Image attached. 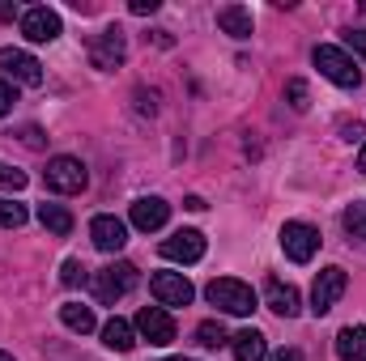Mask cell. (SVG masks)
I'll use <instances>...</instances> for the list:
<instances>
[{
	"mask_svg": "<svg viewBox=\"0 0 366 361\" xmlns=\"http://www.w3.org/2000/svg\"><path fill=\"white\" fill-rule=\"evenodd\" d=\"M60 280H64V285H81V280H86V268H81L77 260H64V268H60Z\"/></svg>",
	"mask_w": 366,
	"mask_h": 361,
	"instance_id": "27",
	"label": "cell"
},
{
	"mask_svg": "<svg viewBox=\"0 0 366 361\" xmlns=\"http://www.w3.org/2000/svg\"><path fill=\"white\" fill-rule=\"evenodd\" d=\"M230 349H234L239 361H264L269 357V345H264V336L256 327H243L239 336H230Z\"/></svg>",
	"mask_w": 366,
	"mask_h": 361,
	"instance_id": "17",
	"label": "cell"
},
{
	"mask_svg": "<svg viewBox=\"0 0 366 361\" xmlns=\"http://www.w3.org/2000/svg\"><path fill=\"white\" fill-rule=\"evenodd\" d=\"M60 30H64V26H60V13L47 9V4H34V9L21 13V34H26L30 43H56Z\"/></svg>",
	"mask_w": 366,
	"mask_h": 361,
	"instance_id": "8",
	"label": "cell"
},
{
	"mask_svg": "<svg viewBox=\"0 0 366 361\" xmlns=\"http://www.w3.org/2000/svg\"><path fill=\"white\" fill-rule=\"evenodd\" d=\"M102 345L115 349V353H128L137 345V327L128 319H111V323H102Z\"/></svg>",
	"mask_w": 366,
	"mask_h": 361,
	"instance_id": "18",
	"label": "cell"
},
{
	"mask_svg": "<svg viewBox=\"0 0 366 361\" xmlns=\"http://www.w3.org/2000/svg\"><path fill=\"white\" fill-rule=\"evenodd\" d=\"M149 289H154V298H158L162 310H167V306H187V302L196 298V289H192V280H187L183 272H154Z\"/></svg>",
	"mask_w": 366,
	"mask_h": 361,
	"instance_id": "10",
	"label": "cell"
},
{
	"mask_svg": "<svg viewBox=\"0 0 366 361\" xmlns=\"http://www.w3.org/2000/svg\"><path fill=\"white\" fill-rule=\"evenodd\" d=\"M345 43H350V47L366 60V30H350V34H345Z\"/></svg>",
	"mask_w": 366,
	"mask_h": 361,
	"instance_id": "30",
	"label": "cell"
},
{
	"mask_svg": "<svg viewBox=\"0 0 366 361\" xmlns=\"http://www.w3.org/2000/svg\"><path fill=\"white\" fill-rule=\"evenodd\" d=\"M60 319H64V327L77 332V336H90L94 332V310L81 306V302H64V306H60Z\"/></svg>",
	"mask_w": 366,
	"mask_h": 361,
	"instance_id": "20",
	"label": "cell"
},
{
	"mask_svg": "<svg viewBox=\"0 0 366 361\" xmlns=\"http://www.w3.org/2000/svg\"><path fill=\"white\" fill-rule=\"evenodd\" d=\"M0 73L21 86H43V64L21 47H0Z\"/></svg>",
	"mask_w": 366,
	"mask_h": 361,
	"instance_id": "9",
	"label": "cell"
},
{
	"mask_svg": "<svg viewBox=\"0 0 366 361\" xmlns=\"http://www.w3.org/2000/svg\"><path fill=\"white\" fill-rule=\"evenodd\" d=\"M128 56V34L119 26H107L102 34H90V64L102 73H115Z\"/></svg>",
	"mask_w": 366,
	"mask_h": 361,
	"instance_id": "5",
	"label": "cell"
},
{
	"mask_svg": "<svg viewBox=\"0 0 366 361\" xmlns=\"http://www.w3.org/2000/svg\"><path fill=\"white\" fill-rule=\"evenodd\" d=\"M128 9H132L137 17H145V13H154V9H158V0H132Z\"/></svg>",
	"mask_w": 366,
	"mask_h": 361,
	"instance_id": "32",
	"label": "cell"
},
{
	"mask_svg": "<svg viewBox=\"0 0 366 361\" xmlns=\"http://www.w3.org/2000/svg\"><path fill=\"white\" fill-rule=\"evenodd\" d=\"M337 357L341 361H366V327H341V332H337Z\"/></svg>",
	"mask_w": 366,
	"mask_h": 361,
	"instance_id": "19",
	"label": "cell"
},
{
	"mask_svg": "<svg viewBox=\"0 0 366 361\" xmlns=\"http://www.w3.org/2000/svg\"><path fill=\"white\" fill-rule=\"evenodd\" d=\"M26 217H30V213H26V204H17V200H4V195H0V225H4V230H21V225H26Z\"/></svg>",
	"mask_w": 366,
	"mask_h": 361,
	"instance_id": "24",
	"label": "cell"
},
{
	"mask_svg": "<svg viewBox=\"0 0 366 361\" xmlns=\"http://www.w3.org/2000/svg\"><path fill=\"white\" fill-rule=\"evenodd\" d=\"M204 298H209L217 310H226V315H252V310H256V293H252V285H243V280H234V276H217V280H209Z\"/></svg>",
	"mask_w": 366,
	"mask_h": 361,
	"instance_id": "2",
	"label": "cell"
},
{
	"mask_svg": "<svg viewBox=\"0 0 366 361\" xmlns=\"http://www.w3.org/2000/svg\"><path fill=\"white\" fill-rule=\"evenodd\" d=\"M167 217H171V204H167L162 195H141V200L132 204V225H137V230H145V234L162 230V225H167Z\"/></svg>",
	"mask_w": 366,
	"mask_h": 361,
	"instance_id": "14",
	"label": "cell"
},
{
	"mask_svg": "<svg viewBox=\"0 0 366 361\" xmlns=\"http://www.w3.org/2000/svg\"><path fill=\"white\" fill-rule=\"evenodd\" d=\"M0 361H13V357H9V353H0Z\"/></svg>",
	"mask_w": 366,
	"mask_h": 361,
	"instance_id": "38",
	"label": "cell"
},
{
	"mask_svg": "<svg viewBox=\"0 0 366 361\" xmlns=\"http://www.w3.org/2000/svg\"><path fill=\"white\" fill-rule=\"evenodd\" d=\"M0 17H4V21H13V17H17V9H9V4H0Z\"/></svg>",
	"mask_w": 366,
	"mask_h": 361,
	"instance_id": "35",
	"label": "cell"
},
{
	"mask_svg": "<svg viewBox=\"0 0 366 361\" xmlns=\"http://www.w3.org/2000/svg\"><path fill=\"white\" fill-rule=\"evenodd\" d=\"M281 251L294 264H311V255L320 251V230L307 225V221H285L281 225Z\"/></svg>",
	"mask_w": 366,
	"mask_h": 361,
	"instance_id": "6",
	"label": "cell"
},
{
	"mask_svg": "<svg viewBox=\"0 0 366 361\" xmlns=\"http://www.w3.org/2000/svg\"><path fill=\"white\" fill-rule=\"evenodd\" d=\"M358 171L366 175V145H362V153H358Z\"/></svg>",
	"mask_w": 366,
	"mask_h": 361,
	"instance_id": "36",
	"label": "cell"
},
{
	"mask_svg": "<svg viewBox=\"0 0 366 361\" xmlns=\"http://www.w3.org/2000/svg\"><path fill=\"white\" fill-rule=\"evenodd\" d=\"M341 132H345V141H358L362 136V123L354 119V123H341Z\"/></svg>",
	"mask_w": 366,
	"mask_h": 361,
	"instance_id": "33",
	"label": "cell"
},
{
	"mask_svg": "<svg viewBox=\"0 0 366 361\" xmlns=\"http://www.w3.org/2000/svg\"><path fill=\"white\" fill-rule=\"evenodd\" d=\"M137 332H141L149 345H158V349H162V345H171V340H175V319H171L162 306H145V310L137 315Z\"/></svg>",
	"mask_w": 366,
	"mask_h": 361,
	"instance_id": "11",
	"label": "cell"
},
{
	"mask_svg": "<svg viewBox=\"0 0 366 361\" xmlns=\"http://www.w3.org/2000/svg\"><path fill=\"white\" fill-rule=\"evenodd\" d=\"M90 238L98 251H107V255H115L124 243H128V225L119 221V217H111V213H98L90 221Z\"/></svg>",
	"mask_w": 366,
	"mask_h": 361,
	"instance_id": "12",
	"label": "cell"
},
{
	"mask_svg": "<svg viewBox=\"0 0 366 361\" xmlns=\"http://www.w3.org/2000/svg\"><path fill=\"white\" fill-rule=\"evenodd\" d=\"M264 302H269V310H277L281 319H294V315L302 310L298 289H294V285H285V280H277V276L264 285Z\"/></svg>",
	"mask_w": 366,
	"mask_h": 361,
	"instance_id": "15",
	"label": "cell"
},
{
	"mask_svg": "<svg viewBox=\"0 0 366 361\" xmlns=\"http://www.w3.org/2000/svg\"><path fill=\"white\" fill-rule=\"evenodd\" d=\"M167 361H192V357H167Z\"/></svg>",
	"mask_w": 366,
	"mask_h": 361,
	"instance_id": "37",
	"label": "cell"
},
{
	"mask_svg": "<svg viewBox=\"0 0 366 361\" xmlns=\"http://www.w3.org/2000/svg\"><path fill=\"white\" fill-rule=\"evenodd\" d=\"M0 187H4V191H21V187H26V171L0 162Z\"/></svg>",
	"mask_w": 366,
	"mask_h": 361,
	"instance_id": "26",
	"label": "cell"
},
{
	"mask_svg": "<svg viewBox=\"0 0 366 361\" xmlns=\"http://www.w3.org/2000/svg\"><path fill=\"white\" fill-rule=\"evenodd\" d=\"M43 183H47V191H60V195H77V191H86V183H90V171H86V162L81 158H51L47 162V171H43Z\"/></svg>",
	"mask_w": 366,
	"mask_h": 361,
	"instance_id": "3",
	"label": "cell"
},
{
	"mask_svg": "<svg viewBox=\"0 0 366 361\" xmlns=\"http://www.w3.org/2000/svg\"><path fill=\"white\" fill-rule=\"evenodd\" d=\"M341 225H345V234H350V238H358V243H366V200H354V204L345 208Z\"/></svg>",
	"mask_w": 366,
	"mask_h": 361,
	"instance_id": "22",
	"label": "cell"
},
{
	"mask_svg": "<svg viewBox=\"0 0 366 361\" xmlns=\"http://www.w3.org/2000/svg\"><path fill=\"white\" fill-rule=\"evenodd\" d=\"M21 141H26L30 149H43V132H39V128H21Z\"/></svg>",
	"mask_w": 366,
	"mask_h": 361,
	"instance_id": "31",
	"label": "cell"
},
{
	"mask_svg": "<svg viewBox=\"0 0 366 361\" xmlns=\"http://www.w3.org/2000/svg\"><path fill=\"white\" fill-rule=\"evenodd\" d=\"M285 102H290V111H307V81H285Z\"/></svg>",
	"mask_w": 366,
	"mask_h": 361,
	"instance_id": "25",
	"label": "cell"
},
{
	"mask_svg": "<svg viewBox=\"0 0 366 361\" xmlns=\"http://www.w3.org/2000/svg\"><path fill=\"white\" fill-rule=\"evenodd\" d=\"M196 345H204V349H222V345H230V336H226V327H222L217 319H204V323L196 327Z\"/></svg>",
	"mask_w": 366,
	"mask_h": 361,
	"instance_id": "23",
	"label": "cell"
},
{
	"mask_svg": "<svg viewBox=\"0 0 366 361\" xmlns=\"http://www.w3.org/2000/svg\"><path fill=\"white\" fill-rule=\"evenodd\" d=\"M137 111H141V115H154V111H158V93L154 90H137Z\"/></svg>",
	"mask_w": 366,
	"mask_h": 361,
	"instance_id": "28",
	"label": "cell"
},
{
	"mask_svg": "<svg viewBox=\"0 0 366 361\" xmlns=\"http://www.w3.org/2000/svg\"><path fill=\"white\" fill-rule=\"evenodd\" d=\"M217 26H222L230 39H252V9H243V4H222V9H217Z\"/></svg>",
	"mask_w": 366,
	"mask_h": 361,
	"instance_id": "16",
	"label": "cell"
},
{
	"mask_svg": "<svg viewBox=\"0 0 366 361\" xmlns=\"http://www.w3.org/2000/svg\"><path fill=\"white\" fill-rule=\"evenodd\" d=\"M345 285H350V276H345V268H324L320 276H315V285H311V315L320 319V315H328L337 302H341V293H345Z\"/></svg>",
	"mask_w": 366,
	"mask_h": 361,
	"instance_id": "7",
	"label": "cell"
},
{
	"mask_svg": "<svg viewBox=\"0 0 366 361\" xmlns=\"http://www.w3.org/2000/svg\"><path fill=\"white\" fill-rule=\"evenodd\" d=\"M311 60H315V68H320L332 86H341V90H358V86H362V73H358V64H354V56H350L345 47L320 43V47L311 51Z\"/></svg>",
	"mask_w": 366,
	"mask_h": 361,
	"instance_id": "1",
	"label": "cell"
},
{
	"mask_svg": "<svg viewBox=\"0 0 366 361\" xmlns=\"http://www.w3.org/2000/svg\"><path fill=\"white\" fill-rule=\"evenodd\" d=\"M13 102H17V93H13V86L0 77V115H9L13 111Z\"/></svg>",
	"mask_w": 366,
	"mask_h": 361,
	"instance_id": "29",
	"label": "cell"
},
{
	"mask_svg": "<svg viewBox=\"0 0 366 361\" xmlns=\"http://www.w3.org/2000/svg\"><path fill=\"white\" fill-rule=\"evenodd\" d=\"M132 285H137V268H132L128 260H115V264H107V268L94 272V298H98L102 306H115Z\"/></svg>",
	"mask_w": 366,
	"mask_h": 361,
	"instance_id": "4",
	"label": "cell"
},
{
	"mask_svg": "<svg viewBox=\"0 0 366 361\" xmlns=\"http://www.w3.org/2000/svg\"><path fill=\"white\" fill-rule=\"evenodd\" d=\"M269 361H302V353H298V349H281V353H273Z\"/></svg>",
	"mask_w": 366,
	"mask_h": 361,
	"instance_id": "34",
	"label": "cell"
},
{
	"mask_svg": "<svg viewBox=\"0 0 366 361\" xmlns=\"http://www.w3.org/2000/svg\"><path fill=\"white\" fill-rule=\"evenodd\" d=\"M162 255L175 260V264H196L204 255V234L200 230H175L167 243H162Z\"/></svg>",
	"mask_w": 366,
	"mask_h": 361,
	"instance_id": "13",
	"label": "cell"
},
{
	"mask_svg": "<svg viewBox=\"0 0 366 361\" xmlns=\"http://www.w3.org/2000/svg\"><path fill=\"white\" fill-rule=\"evenodd\" d=\"M39 221L51 230V234H73V213L64 208V204H39Z\"/></svg>",
	"mask_w": 366,
	"mask_h": 361,
	"instance_id": "21",
	"label": "cell"
}]
</instances>
